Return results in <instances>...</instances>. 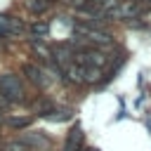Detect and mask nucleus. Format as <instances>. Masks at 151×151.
<instances>
[{
    "label": "nucleus",
    "instance_id": "nucleus-12",
    "mask_svg": "<svg viewBox=\"0 0 151 151\" xmlns=\"http://www.w3.org/2000/svg\"><path fill=\"white\" fill-rule=\"evenodd\" d=\"M2 151H33V149H28L19 139H14V142H2Z\"/></svg>",
    "mask_w": 151,
    "mask_h": 151
},
{
    "label": "nucleus",
    "instance_id": "nucleus-13",
    "mask_svg": "<svg viewBox=\"0 0 151 151\" xmlns=\"http://www.w3.org/2000/svg\"><path fill=\"white\" fill-rule=\"evenodd\" d=\"M47 7H50V0H28V9H31V12H38V14H40V12H45Z\"/></svg>",
    "mask_w": 151,
    "mask_h": 151
},
{
    "label": "nucleus",
    "instance_id": "nucleus-7",
    "mask_svg": "<svg viewBox=\"0 0 151 151\" xmlns=\"http://www.w3.org/2000/svg\"><path fill=\"white\" fill-rule=\"evenodd\" d=\"M19 142L26 144L28 149H45V146L50 144V139H47V137H40V134H24Z\"/></svg>",
    "mask_w": 151,
    "mask_h": 151
},
{
    "label": "nucleus",
    "instance_id": "nucleus-15",
    "mask_svg": "<svg viewBox=\"0 0 151 151\" xmlns=\"http://www.w3.org/2000/svg\"><path fill=\"white\" fill-rule=\"evenodd\" d=\"M7 106H9V101H7V99L0 94V109H7Z\"/></svg>",
    "mask_w": 151,
    "mask_h": 151
},
{
    "label": "nucleus",
    "instance_id": "nucleus-4",
    "mask_svg": "<svg viewBox=\"0 0 151 151\" xmlns=\"http://www.w3.org/2000/svg\"><path fill=\"white\" fill-rule=\"evenodd\" d=\"M142 12H144V5L139 0H120L106 17H111V19H134Z\"/></svg>",
    "mask_w": 151,
    "mask_h": 151
},
{
    "label": "nucleus",
    "instance_id": "nucleus-9",
    "mask_svg": "<svg viewBox=\"0 0 151 151\" xmlns=\"http://www.w3.org/2000/svg\"><path fill=\"white\" fill-rule=\"evenodd\" d=\"M83 80H85L87 85H92V83H99V80H101V68L85 66V71H83Z\"/></svg>",
    "mask_w": 151,
    "mask_h": 151
},
{
    "label": "nucleus",
    "instance_id": "nucleus-2",
    "mask_svg": "<svg viewBox=\"0 0 151 151\" xmlns=\"http://www.w3.org/2000/svg\"><path fill=\"white\" fill-rule=\"evenodd\" d=\"M0 94L7 99V101H21L24 99V85L17 76L7 73V76H0Z\"/></svg>",
    "mask_w": 151,
    "mask_h": 151
},
{
    "label": "nucleus",
    "instance_id": "nucleus-11",
    "mask_svg": "<svg viewBox=\"0 0 151 151\" xmlns=\"http://www.w3.org/2000/svg\"><path fill=\"white\" fill-rule=\"evenodd\" d=\"M28 31H31V35H35V38H45V35L50 33V26H47L45 21H35V24L28 26Z\"/></svg>",
    "mask_w": 151,
    "mask_h": 151
},
{
    "label": "nucleus",
    "instance_id": "nucleus-10",
    "mask_svg": "<svg viewBox=\"0 0 151 151\" xmlns=\"http://www.w3.org/2000/svg\"><path fill=\"white\" fill-rule=\"evenodd\" d=\"M31 47H33V52H35V54H40V59H45V61H50V59H52V50H50L47 45H42L40 40H33V42H31Z\"/></svg>",
    "mask_w": 151,
    "mask_h": 151
},
{
    "label": "nucleus",
    "instance_id": "nucleus-3",
    "mask_svg": "<svg viewBox=\"0 0 151 151\" xmlns=\"http://www.w3.org/2000/svg\"><path fill=\"white\" fill-rule=\"evenodd\" d=\"M73 61L80 64V66H92V68H101L109 59L104 52L99 50H92V47H83V50H76L73 52Z\"/></svg>",
    "mask_w": 151,
    "mask_h": 151
},
{
    "label": "nucleus",
    "instance_id": "nucleus-14",
    "mask_svg": "<svg viewBox=\"0 0 151 151\" xmlns=\"http://www.w3.org/2000/svg\"><path fill=\"white\" fill-rule=\"evenodd\" d=\"M7 123H9V127H28L31 118H9Z\"/></svg>",
    "mask_w": 151,
    "mask_h": 151
},
{
    "label": "nucleus",
    "instance_id": "nucleus-16",
    "mask_svg": "<svg viewBox=\"0 0 151 151\" xmlns=\"http://www.w3.org/2000/svg\"><path fill=\"white\" fill-rule=\"evenodd\" d=\"M87 151H99V149H87Z\"/></svg>",
    "mask_w": 151,
    "mask_h": 151
},
{
    "label": "nucleus",
    "instance_id": "nucleus-1",
    "mask_svg": "<svg viewBox=\"0 0 151 151\" xmlns=\"http://www.w3.org/2000/svg\"><path fill=\"white\" fill-rule=\"evenodd\" d=\"M73 31H76V35H80L83 40H87L92 45H111L113 42V35L101 31V28H97L94 24H76Z\"/></svg>",
    "mask_w": 151,
    "mask_h": 151
},
{
    "label": "nucleus",
    "instance_id": "nucleus-8",
    "mask_svg": "<svg viewBox=\"0 0 151 151\" xmlns=\"http://www.w3.org/2000/svg\"><path fill=\"white\" fill-rule=\"evenodd\" d=\"M24 73L28 76V80H31V83H35V85H45L42 71H40L35 64H24Z\"/></svg>",
    "mask_w": 151,
    "mask_h": 151
},
{
    "label": "nucleus",
    "instance_id": "nucleus-5",
    "mask_svg": "<svg viewBox=\"0 0 151 151\" xmlns=\"http://www.w3.org/2000/svg\"><path fill=\"white\" fill-rule=\"evenodd\" d=\"M24 31H26L24 21L7 17V14H0V35H21Z\"/></svg>",
    "mask_w": 151,
    "mask_h": 151
},
{
    "label": "nucleus",
    "instance_id": "nucleus-6",
    "mask_svg": "<svg viewBox=\"0 0 151 151\" xmlns=\"http://www.w3.org/2000/svg\"><path fill=\"white\" fill-rule=\"evenodd\" d=\"M80 149H83V132H80V127H73L68 132V139H66L64 151H80Z\"/></svg>",
    "mask_w": 151,
    "mask_h": 151
}]
</instances>
